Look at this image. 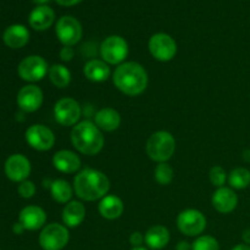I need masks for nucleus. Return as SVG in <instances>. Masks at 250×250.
<instances>
[{
  "label": "nucleus",
  "instance_id": "obj_1",
  "mask_svg": "<svg viewBox=\"0 0 250 250\" xmlns=\"http://www.w3.org/2000/svg\"><path fill=\"white\" fill-rule=\"evenodd\" d=\"M148 81L146 68L134 61L121 63L112 73V82L115 87L128 97L142 94L148 87Z\"/></svg>",
  "mask_w": 250,
  "mask_h": 250
},
{
  "label": "nucleus",
  "instance_id": "obj_2",
  "mask_svg": "<svg viewBox=\"0 0 250 250\" xmlns=\"http://www.w3.org/2000/svg\"><path fill=\"white\" fill-rule=\"evenodd\" d=\"M110 189V181L104 172L94 168H84L73 178V192L84 202L103 199Z\"/></svg>",
  "mask_w": 250,
  "mask_h": 250
},
{
  "label": "nucleus",
  "instance_id": "obj_3",
  "mask_svg": "<svg viewBox=\"0 0 250 250\" xmlns=\"http://www.w3.org/2000/svg\"><path fill=\"white\" fill-rule=\"evenodd\" d=\"M71 142L81 154L93 156L103 150L105 138L94 122L85 120L73 126L71 131Z\"/></svg>",
  "mask_w": 250,
  "mask_h": 250
},
{
  "label": "nucleus",
  "instance_id": "obj_4",
  "mask_svg": "<svg viewBox=\"0 0 250 250\" xmlns=\"http://www.w3.org/2000/svg\"><path fill=\"white\" fill-rule=\"evenodd\" d=\"M146 154L158 164L167 163L176 150L175 137L167 131H158L148 138L146 146Z\"/></svg>",
  "mask_w": 250,
  "mask_h": 250
},
{
  "label": "nucleus",
  "instance_id": "obj_5",
  "mask_svg": "<svg viewBox=\"0 0 250 250\" xmlns=\"http://www.w3.org/2000/svg\"><path fill=\"white\" fill-rule=\"evenodd\" d=\"M70 241V232L65 225L49 224L39 233V246L43 250H62Z\"/></svg>",
  "mask_w": 250,
  "mask_h": 250
},
{
  "label": "nucleus",
  "instance_id": "obj_6",
  "mask_svg": "<svg viewBox=\"0 0 250 250\" xmlns=\"http://www.w3.org/2000/svg\"><path fill=\"white\" fill-rule=\"evenodd\" d=\"M128 55V44L121 36H110L100 45V56L107 65H121Z\"/></svg>",
  "mask_w": 250,
  "mask_h": 250
},
{
  "label": "nucleus",
  "instance_id": "obj_7",
  "mask_svg": "<svg viewBox=\"0 0 250 250\" xmlns=\"http://www.w3.org/2000/svg\"><path fill=\"white\" fill-rule=\"evenodd\" d=\"M177 227L187 237H199L207 229V217L197 209H186L177 216Z\"/></svg>",
  "mask_w": 250,
  "mask_h": 250
},
{
  "label": "nucleus",
  "instance_id": "obj_8",
  "mask_svg": "<svg viewBox=\"0 0 250 250\" xmlns=\"http://www.w3.org/2000/svg\"><path fill=\"white\" fill-rule=\"evenodd\" d=\"M149 51L155 60L161 62L171 61L177 54V44L171 36L166 33H155L148 43Z\"/></svg>",
  "mask_w": 250,
  "mask_h": 250
},
{
  "label": "nucleus",
  "instance_id": "obj_9",
  "mask_svg": "<svg viewBox=\"0 0 250 250\" xmlns=\"http://www.w3.org/2000/svg\"><path fill=\"white\" fill-rule=\"evenodd\" d=\"M56 37L63 46H73L83 36L82 24L76 17L62 16L55 26Z\"/></svg>",
  "mask_w": 250,
  "mask_h": 250
},
{
  "label": "nucleus",
  "instance_id": "obj_10",
  "mask_svg": "<svg viewBox=\"0 0 250 250\" xmlns=\"http://www.w3.org/2000/svg\"><path fill=\"white\" fill-rule=\"evenodd\" d=\"M17 72L23 81L34 83L45 77L49 72V66L41 55H29L20 62Z\"/></svg>",
  "mask_w": 250,
  "mask_h": 250
},
{
  "label": "nucleus",
  "instance_id": "obj_11",
  "mask_svg": "<svg viewBox=\"0 0 250 250\" xmlns=\"http://www.w3.org/2000/svg\"><path fill=\"white\" fill-rule=\"evenodd\" d=\"M82 115V107L77 100L72 98H62L54 106V117L56 122L63 127L76 126Z\"/></svg>",
  "mask_w": 250,
  "mask_h": 250
},
{
  "label": "nucleus",
  "instance_id": "obj_12",
  "mask_svg": "<svg viewBox=\"0 0 250 250\" xmlns=\"http://www.w3.org/2000/svg\"><path fill=\"white\" fill-rule=\"evenodd\" d=\"M26 142L31 148L38 151H48L55 144L53 131L44 125H32L26 131Z\"/></svg>",
  "mask_w": 250,
  "mask_h": 250
},
{
  "label": "nucleus",
  "instance_id": "obj_13",
  "mask_svg": "<svg viewBox=\"0 0 250 250\" xmlns=\"http://www.w3.org/2000/svg\"><path fill=\"white\" fill-rule=\"evenodd\" d=\"M5 175L12 182H23L31 175V163L22 154H12L5 161Z\"/></svg>",
  "mask_w": 250,
  "mask_h": 250
},
{
  "label": "nucleus",
  "instance_id": "obj_14",
  "mask_svg": "<svg viewBox=\"0 0 250 250\" xmlns=\"http://www.w3.org/2000/svg\"><path fill=\"white\" fill-rule=\"evenodd\" d=\"M43 92L38 85L27 84L17 93V105L24 112H34L41 109L44 99Z\"/></svg>",
  "mask_w": 250,
  "mask_h": 250
},
{
  "label": "nucleus",
  "instance_id": "obj_15",
  "mask_svg": "<svg viewBox=\"0 0 250 250\" xmlns=\"http://www.w3.org/2000/svg\"><path fill=\"white\" fill-rule=\"evenodd\" d=\"M19 222L24 227L26 231H37L45 226L46 214L41 207L28 205L20 212Z\"/></svg>",
  "mask_w": 250,
  "mask_h": 250
},
{
  "label": "nucleus",
  "instance_id": "obj_16",
  "mask_svg": "<svg viewBox=\"0 0 250 250\" xmlns=\"http://www.w3.org/2000/svg\"><path fill=\"white\" fill-rule=\"evenodd\" d=\"M211 203L216 211L221 214H229L238 205V195L232 188L224 186L221 188H217L216 192L212 194Z\"/></svg>",
  "mask_w": 250,
  "mask_h": 250
},
{
  "label": "nucleus",
  "instance_id": "obj_17",
  "mask_svg": "<svg viewBox=\"0 0 250 250\" xmlns=\"http://www.w3.org/2000/svg\"><path fill=\"white\" fill-rule=\"evenodd\" d=\"M55 20V12L48 5H39L29 14V26L36 31H45L50 28Z\"/></svg>",
  "mask_w": 250,
  "mask_h": 250
},
{
  "label": "nucleus",
  "instance_id": "obj_18",
  "mask_svg": "<svg viewBox=\"0 0 250 250\" xmlns=\"http://www.w3.org/2000/svg\"><path fill=\"white\" fill-rule=\"evenodd\" d=\"M53 165L62 173H75L81 168V159L75 151L59 150L54 154Z\"/></svg>",
  "mask_w": 250,
  "mask_h": 250
},
{
  "label": "nucleus",
  "instance_id": "obj_19",
  "mask_svg": "<svg viewBox=\"0 0 250 250\" xmlns=\"http://www.w3.org/2000/svg\"><path fill=\"white\" fill-rule=\"evenodd\" d=\"M94 124L102 132H114L121 125V116L117 110L112 107H104L94 115Z\"/></svg>",
  "mask_w": 250,
  "mask_h": 250
},
{
  "label": "nucleus",
  "instance_id": "obj_20",
  "mask_svg": "<svg viewBox=\"0 0 250 250\" xmlns=\"http://www.w3.org/2000/svg\"><path fill=\"white\" fill-rule=\"evenodd\" d=\"M2 41L5 45L11 49L23 48L29 41V32L23 24H12L5 29Z\"/></svg>",
  "mask_w": 250,
  "mask_h": 250
},
{
  "label": "nucleus",
  "instance_id": "obj_21",
  "mask_svg": "<svg viewBox=\"0 0 250 250\" xmlns=\"http://www.w3.org/2000/svg\"><path fill=\"white\" fill-rule=\"evenodd\" d=\"M170 231L163 225L150 227L144 234V243L151 250H161L170 242Z\"/></svg>",
  "mask_w": 250,
  "mask_h": 250
},
{
  "label": "nucleus",
  "instance_id": "obj_22",
  "mask_svg": "<svg viewBox=\"0 0 250 250\" xmlns=\"http://www.w3.org/2000/svg\"><path fill=\"white\" fill-rule=\"evenodd\" d=\"M85 219V207L81 202L71 200L62 210V222L66 227L75 229L80 226Z\"/></svg>",
  "mask_w": 250,
  "mask_h": 250
},
{
  "label": "nucleus",
  "instance_id": "obj_23",
  "mask_svg": "<svg viewBox=\"0 0 250 250\" xmlns=\"http://www.w3.org/2000/svg\"><path fill=\"white\" fill-rule=\"evenodd\" d=\"M99 214L106 220H116L124 214L125 205L117 195H105L98 205Z\"/></svg>",
  "mask_w": 250,
  "mask_h": 250
},
{
  "label": "nucleus",
  "instance_id": "obj_24",
  "mask_svg": "<svg viewBox=\"0 0 250 250\" xmlns=\"http://www.w3.org/2000/svg\"><path fill=\"white\" fill-rule=\"evenodd\" d=\"M83 73L87 80L92 81V82H104L110 77L111 71L105 61L92 59L85 62L84 67H83Z\"/></svg>",
  "mask_w": 250,
  "mask_h": 250
},
{
  "label": "nucleus",
  "instance_id": "obj_25",
  "mask_svg": "<svg viewBox=\"0 0 250 250\" xmlns=\"http://www.w3.org/2000/svg\"><path fill=\"white\" fill-rule=\"evenodd\" d=\"M50 193L55 202L60 204H67L68 202H71V198L75 192H73V186H71L66 180L59 178L50 183Z\"/></svg>",
  "mask_w": 250,
  "mask_h": 250
},
{
  "label": "nucleus",
  "instance_id": "obj_26",
  "mask_svg": "<svg viewBox=\"0 0 250 250\" xmlns=\"http://www.w3.org/2000/svg\"><path fill=\"white\" fill-rule=\"evenodd\" d=\"M48 75L50 82L60 89L68 87V84L71 83V78H72L70 70L61 63H54L53 66H50Z\"/></svg>",
  "mask_w": 250,
  "mask_h": 250
},
{
  "label": "nucleus",
  "instance_id": "obj_27",
  "mask_svg": "<svg viewBox=\"0 0 250 250\" xmlns=\"http://www.w3.org/2000/svg\"><path fill=\"white\" fill-rule=\"evenodd\" d=\"M229 186L232 189H246L250 186V171L246 167H237L229 172Z\"/></svg>",
  "mask_w": 250,
  "mask_h": 250
},
{
  "label": "nucleus",
  "instance_id": "obj_28",
  "mask_svg": "<svg viewBox=\"0 0 250 250\" xmlns=\"http://www.w3.org/2000/svg\"><path fill=\"white\" fill-rule=\"evenodd\" d=\"M173 168L171 167L170 164L167 163H160L156 165L155 170H154V177L155 181L161 186H167L172 182L173 180Z\"/></svg>",
  "mask_w": 250,
  "mask_h": 250
},
{
  "label": "nucleus",
  "instance_id": "obj_29",
  "mask_svg": "<svg viewBox=\"0 0 250 250\" xmlns=\"http://www.w3.org/2000/svg\"><path fill=\"white\" fill-rule=\"evenodd\" d=\"M192 250H220V244L212 236H199L192 243Z\"/></svg>",
  "mask_w": 250,
  "mask_h": 250
},
{
  "label": "nucleus",
  "instance_id": "obj_30",
  "mask_svg": "<svg viewBox=\"0 0 250 250\" xmlns=\"http://www.w3.org/2000/svg\"><path fill=\"white\" fill-rule=\"evenodd\" d=\"M209 178L212 186H215V187L217 188H221L224 187V185L226 183L229 176H227L224 167H221V166H214V167L210 168Z\"/></svg>",
  "mask_w": 250,
  "mask_h": 250
},
{
  "label": "nucleus",
  "instance_id": "obj_31",
  "mask_svg": "<svg viewBox=\"0 0 250 250\" xmlns=\"http://www.w3.org/2000/svg\"><path fill=\"white\" fill-rule=\"evenodd\" d=\"M17 192H19L20 197L24 198V199H29V198H32L36 194V185L32 181L26 180L20 183Z\"/></svg>",
  "mask_w": 250,
  "mask_h": 250
},
{
  "label": "nucleus",
  "instance_id": "obj_32",
  "mask_svg": "<svg viewBox=\"0 0 250 250\" xmlns=\"http://www.w3.org/2000/svg\"><path fill=\"white\" fill-rule=\"evenodd\" d=\"M59 55H60V59L63 62H68V61L75 58V50H73L72 46H62Z\"/></svg>",
  "mask_w": 250,
  "mask_h": 250
},
{
  "label": "nucleus",
  "instance_id": "obj_33",
  "mask_svg": "<svg viewBox=\"0 0 250 250\" xmlns=\"http://www.w3.org/2000/svg\"><path fill=\"white\" fill-rule=\"evenodd\" d=\"M129 243L133 248H138V247H143L144 243V234L141 232H133V233L129 236Z\"/></svg>",
  "mask_w": 250,
  "mask_h": 250
},
{
  "label": "nucleus",
  "instance_id": "obj_34",
  "mask_svg": "<svg viewBox=\"0 0 250 250\" xmlns=\"http://www.w3.org/2000/svg\"><path fill=\"white\" fill-rule=\"evenodd\" d=\"M58 4H60L61 6H73V5L80 4L82 0H55Z\"/></svg>",
  "mask_w": 250,
  "mask_h": 250
},
{
  "label": "nucleus",
  "instance_id": "obj_35",
  "mask_svg": "<svg viewBox=\"0 0 250 250\" xmlns=\"http://www.w3.org/2000/svg\"><path fill=\"white\" fill-rule=\"evenodd\" d=\"M176 250H192V244L187 241H181L176 246Z\"/></svg>",
  "mask_w": 250,
  "mask_h": 250
},
{
  "label": "nucleus",
  "instance_id": "obj_36",
  "mask_svg": "<svg viewBox=\"0 0 250 250\" xmlns=\"http://www.w3.org/2000/svg\"><path fill=\"white\" fill-rule=\"evenodd\" d=\"M12 231H14V233L16 234H22L26 229H24V227L22 226L20 222H16V224H14V226H12Z\"/></svg>",
  "mask_w": 250,
  "mask_h": 250
},
{
  "label": "nucleus",
  "instance_id": "obj_37",
  "mask_svg": "<svg viewBox=\"0 0 250 250\" xmlns=\"http://www.w3.org/2000/svg\"><path fill=\"white\" fill-rule=\"evenodd\" d=\"M242 239H243L244 243L250 246V229H246V231L243 232V234H242Z\"/></svg>",
  "mask_w": 250,
  "mask_h": 250
},
{
  "label": "nucleus",
  "instance_id": "obj_38",
  "mask_svg": "<svg viewBox=\"0 0 250 250\" xmlns=\"http://www.w3.org/2000/svg\"><path fill=\"white\" fill-rule=\"evenodd\" d=\"M231 250H250V246L246 243H239L237 246H234Z\"/></svg>",
  "mask_w": 250,
  "mask_h": 250
},
{
  "label": "nucleus",
  "instance_id": "obj_39",
  "mask_svg": "<svg viewBox=\"0 0 250 250\" xmlns=\"http://www.w3.org/2000/svg\"><path fill=\"white\" fill-rule=\"evenodd\" d=\"M34 2H36V4H38V6L39 5H45V4H48L49 1H50V0H33Z\"/></svg>",
  "mask_w": 250,
  "mask_h": 250
},
{
  "label": "nucleus",
  "instance_id": "obj_40",
  "mask_svg": "<svg viewBox=\"0 0 250 250\" xmlns=\"http://www.w3.org/2000/svg\"><path fill=\"white\" fill-rule=\"evenodd\" d=\"M131 250H149V249L144 248V247H138V248H132Z\"/></svg>",
  "mask_w": 250,
  "mask_h": 250
}]
</instances>
